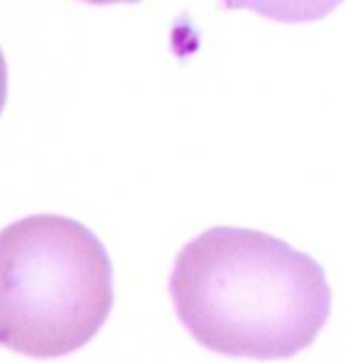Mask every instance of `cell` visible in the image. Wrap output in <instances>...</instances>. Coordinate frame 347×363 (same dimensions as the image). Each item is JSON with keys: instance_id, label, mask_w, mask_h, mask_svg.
I'll return each mask as SVG.
<instances>
[{"instance_id": "cell-3", "label": "cell", "mask_w": 347, "mask_h": 363, "mask_svg": "<svg viewBox=\"0 0 347 363\" xmlns=\"http://www.w3.org/2000/svg\"><path fill=\"white\" fill-rule=\"evenodd\" d=\"M341 2L343 0H221L229 11H251L260 17L286 25L321 21Z\"/></svg>"}, {"instance_id": "cell-2", "label": "cell", "mask_w": 347, "mask_h": 363, "mask_svg": "<svg viewBox=\"0 0 347 363\" xmlns=\"http://www.w3.org/2000/svg\"><path fill=\"white\" fill-rule=\"evenodd\" d=\"M113 308V265L99 237L66 216L0 233V345L53 359L84 347Z\"/></svg>"}, {"instance_id": "cell-4", "label": "cell", "mask_w": 347, "mask_h": 363, "mask_svg": "<svg viewBox=\"0 0 347 363\" xmlns=\"http://www.w3.org/2000/svg\"><path fill=\"white\" fill-rule=\"evenodd\" d=\"M4 100H6V62L0 51V113H2Z\"/></svg>"}, {"instance_id": "cell-1", "label": "cell", "mask_w": 347, "mask_h": 363, "mask_svg": "<svg viewBox=\"0 0 347 363\" xmlns=\"http://www.w3.org/2000/svg\"><path fill=\"white\" fill-rule=\"evenodd\" d=\"M176 314L200 345L249 359H288L313 345L331 313L323 267L272 235L209 229L170 276Z\"/></svg>"}, {"instance_id": "cell-5", "label": "cell", "mask_w": 347, "mask_h": 363, "mask_svg": "<svg viewBox=\"0 0 347 363\" xmlns=\"http://www.w3.org/2000/svg\"><path fill=\"white\" fill-rule=\"evenodd\" d=\"M82 2H90V4H133L139 0H82Z\"/></svg>"}]
</instances>
